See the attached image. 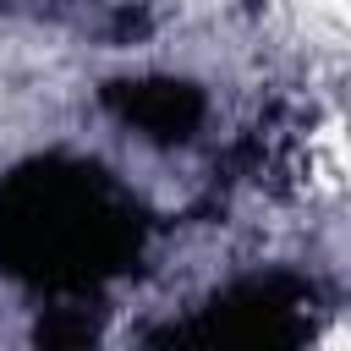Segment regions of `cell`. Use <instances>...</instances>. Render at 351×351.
<instances>
[{
  "mask_svg": "<svg viewBox=\"0 0 351 351\" xmlns=\"http://www.w3.org/2000/svg\"><path fill=\"white\" fill-rule=\"evenodd\" d=\"M143 208L99 165L38 159L0 186V269L55 296H88L132 269Z\"/></svg>",
  "mask_w": 351,
  "mask_h": 351,
  "instance_id": "6da1fadb",
  "label": "cell"
},
{
  "mask_svg": "<svg viewBox=\"0 0 351 351\" xmlns=\"http://www.w3.org/2000/svg\"><path fill=\"white\" fill-rule=\"evenodd\" d=\"M313 285L296 274H258L214 296L197 318L165 324L143 351H307Z\"/></svg>",
  "mask_w": 351,
  "mask_h": 351,
  "instance_id": "7a4b0ae2",
  "label": "cell"
},
{
  "mask_svg": "<svg viewBox=\"0 0 351 351\" xmlns=\"http://www.w3.org/2000/svg\"><path fill=\"white\" fill-rule=\"evenodd\" d=\"M104 104L132 126L143 132L148 143H186L203 121V93L192 82H176V77H137V82H110L104 88Z\"/></svg>",
  "mask_w": 351,
  "mask_h": 351,
  "instance_id": "3957f363",
  "label": "cell"
},
{
  "mask_svg": "<svg viewBox=\"0 0 351 351\" xmlns=\"http://www.w3.org/2000/svg\"><path fill=\"white\" fill-rule=\"evenodd\" d=\"M99 329L104 313L88 296H60L55 307H44V318L33 324V346L38 351H99Z\"/></svg>",
  "mask_w": 351,
  "mask_h": 351,
  "instance_id": "277c9868",
  "label": "cell"
}]
</instances>
